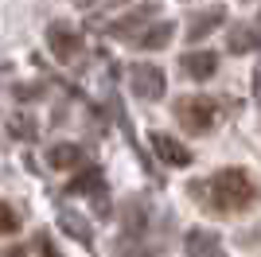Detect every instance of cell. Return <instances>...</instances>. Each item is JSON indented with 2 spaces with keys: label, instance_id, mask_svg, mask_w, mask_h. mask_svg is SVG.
<instances>
[{
  "label": "cell",
  "instance_id": "obj_6",
  "mask_svg": "<svg viewBox=\"0 0 261 257\" xmlns=\"http://www.w3.org/2000/svg\"><path fill=\"white\" fill-rule=\"evenodd\" d=\"M152 152L164 164H172V168H187L191 164V148L179 144L175 137H168V133H152Z\"/></svg>",
  "mask_w": 261,
  "mask_h": 257
},
{
  "label": "cell",
  "instance_id": "obj_18",
  "mask_svg": "<svg viewBox=\"0 0 261 257\" xmlns=\"http://www.w3.org/2000/svg\"><path fill=\"white\" fill-rule=\"evenodd\" d=\"M35 94H43L39 86H16V97H23V101H32Z\"/></svg>",
  "mask_w": 261,
  "mask_h": 257
},
{
  "label": "cell",
  "instance_id": "obj_10",
  "mask_svg": "<svg viewBox=\"0 0 261 257\" xmlns=\"http://www.w3.org/2000/svg\"><path fill=\"white\" fill-rule=\"evenodd\" d=\"M226 23V12L222 8H207V12H195L191 20H187V39L195 43V39H207L215 28H222Z\"/></svg>",
  "mask_w": 261,
  "mask_h": 257
},
{
  "label": "cell",
  "instance_id": "obj_19",
  "mask_svg": "<svg viewBox=\"0 0 261 257\" xmlns=\"http://www.w3.org/2000/svg\"><path fill=\"white\" fill-rule=\"evenodd\" d=\"M253 94L261 97V63H257V70H253Z\"/></svg>",
  "mask_w": 261,
  "mask_h": 257
},
{
  "label": "cell",
  "instance_id": "obj_16",
  "mask_svg": "<svg viewBox=\"0 0 261 257\" xmlns=\"http://www.w3.org/2000/svg\"><path fill=\"white\" fill-rule=\"evenodd\" d=\"M20 230V214H16V207L0 203V234H16Z\"/></svg>",
  "mask_w": 261,
  "mask_h": 257
},
{
  "label": "cell",
  "instance_id": "obj_17",
  "mask_svg": "<svg viewBox=\"0 0 261 257\" xmlns=\"http://www.w3.org/2000/svg\"><path fill=\"white\" fill-rule=\"evenodd\" d=\"M35 249H39V253H43V257H63V253H59V249H55V242H51V238H47V234H35Z\"/></svg>",
  "mask_w": 261,
  "mask_h": 257
},
{
  "label": "cell",
  "instance_id": "obj_3",
  "mask_svg": "<svg viewBox=\"0 0 261 257\" xmlns=\"http://www.w3.org/2000/svg\"><path fill=\"white\" fill-rule=\"evenodd\" d=\"M129 86H133V94L144 97V101H160L164 90H168V78L152 63H133L129 66Z\"/></svg>",
  "mask_w": 261,
  "mask_h": 257
},
{
  "label": "cell",
  "instance_id": "obj_9",
  "mask_svg": "<svg viewBox=\"0 0 261 257\" xmlns=\"http://www.w3.org/2000/svg\"><path fill=\"white\" fill-rule=\"evenodd\" d=\"M261 47V28H253V23H234L226 35V51L230 55H250Z\"/></svg>",
  "mask_w": 261,
  "mask_h": 257
},
{
  "label": "cell",
  "instance_id": "obj_1",
  "mask_svg": "<svg viewBox=\"0 0 261 257\" xmlns=\"http://www.w3.org/2000/svg\"><path fill=\"white\" fill-rule=\"evenodd\" d=\"M187 191L207 199L215 211H226V214L246 211V207H253L261 199V187L253 183L250 171H242V168H222L211 175V183H191Z\"/></svg>",
  "mask_w": 261,
  "mask_h": 257
},
{
  "label": "cell",
  "instance_id": "obj_2",
  "mask_svg": "<svg viewBox=\"0 0 261 257\" xmlns=\"http://www.w3.org/2000/svg\"><path fill=\"white\" fill-rule=\"evenodd\" d=\"M218 117V106L211 97H179L175 101V121L187 128V133H211Z\"/></svg>",
  "mask_w": 261,
  "mask_h": 257
},
{
  "label": "cell",
  "instance_id": "obj_8",
  "mask_svg": "<svg viewBox=\"0 0 261 257\" xmlns=\"http://www.w3.org/2000/svg\"><path fill=\"white\" fill-rule=\"evenodd\" d=\"M179 66H184L187 78L207 82V78H215V70H218V55L215 51H187L184 59H179Z\"/></svg>",
  "mask_w": 261,
  "mask_h": 257
},
{
  "label": "cell",
  "instance_id": "obj_5",
  "mask_svg": "<svg viewBox=\"0 0 261 257\" xmlns=\"http://www.w3.org/2000/svg\"><path fill=\"white\" fill-rule=\"evenodd\" d=\"M152 16H156V4H141L137 12H129V16L113 20V23L106 28V32L113 35V39H133V43H137V39L144 35V23L152 20Z\"/></svg>",
  "mask_w": 261,
  "mask_h": 257
},
{
  "label": "cell",
  "instance_id": "obj_20",
  "mask_svg": "<svg viewBox=\"0 0 261 257\" xmlns=\"http://www.w3.org/2000/svg\"><path fill=\"white\" fill-rule=\"evenodd\" d=\"M4 257H28V249H20V246H12L8 253H4Z\"/></svg>",
  "mask_w": 261,
  "mask_h": 257
},
{
  "label": "cell",
  "instance_id": "obj_4",
  "mask_svg": "<svg viewBox=\"0 0 261 257\" xmlns=\"http://www.w3.org/2000/svg\"><path fill=\"white\" fill-rule=\"evenodd\" d=\"M47 47H51V55L59 59V63H70V59L82 51V35H78L70 23L59 20V23H51V28H47Z\"/></svg>",
  "mask_w": 261,
  "mask_h": 257
},
{
  "label": "cell",
  "instance_id": "obj_7",
  "mask_svg": "<svg viewBox=\"0 0 261 257\" xmlns=\"http://www.w3.org/2000/svg\"><path fill=\"white\" fill-rule=\"evenodd\" d=\"M184 253L187 257H226V249H222L218 234H211V230H187Z\"/></svg>",
  "mask_w": 261,
  "mask_h": 257
},
{
  "label": "cell",
  "instance_id": "obj_11",
  "mask_svg": "<svg viewBox=\"0 0 261 257\" xmlns=\"http://www.w3.org/2000/svg\"><path fill=\"white\" fill-rule=\"evenodd\" d=\"M172 35H175V23L156 20V23H148V28H144V35L137 39V47H141V51H160V47H168V43H172Z\"/></svg>",
  "mask_w": 261,
  "mask_h": 257
},
{
  "label": "cell",
  "instance_id": "obj_14",
  "mask_svg": "<svg viewBox=\"0 0 261 257\" xmlns=\"http://www.w3.org/2000/svg\"><path fill=\"white\" fill-rule=\"evenodd\" d=\"M35 128H39V125H35L32 117H23V113L8 121V133H12V137H20V140H32V137H35Z\"/></svg>",
  "mask_w": 261,
  "mask_h": 257
},
{
  "label": "cell",
  "instance_id": "obj_13",
  "mask_svg": "<svg viewBox=\"0 0 261 257\" xmlns=\"http://www.w3.org/2000/svg\"><path fill=\"white\" fill-rule=\"evenodd\" d=\"M47 164L59 168V171H70V168L82 164V148H78V144H55V148L47 152Z\"/></svg>",
  "mask_w": 261,
  "mask_h": 257
},
{
  "label": "cell",
  "instance_id": "obj_15",
  "mask_svg": "<svg viewBox=\"0 0 261 257\" xmlns=\"http://www.w3.org/2000/svg\"><path fill=\"white\" fill-rule=\"evenodd\" d=\"M63 230H66V234H74L78 242H82V246H86V242H90V226L82 222L78 214H63Z\"/></svg>",
  "mask_w": 261,
  "mask_h": 257
},
{
  "label": "cell",
  "instance_id": "obj_12",
  "mask_svg": "<svg viewBox=\"0 0 261 257\" xmlns=\"http://www.w3.org/2000/svg\"><path fill=\"white\" fill-rule=\"evenodd\" d=\"M66 191L70 195H90V191H106V179H101L98 168H82L74 179L66 183Z\"/></svg>",
  "mask_w": 261,
  "mask_h": 257
}]
</instances>
